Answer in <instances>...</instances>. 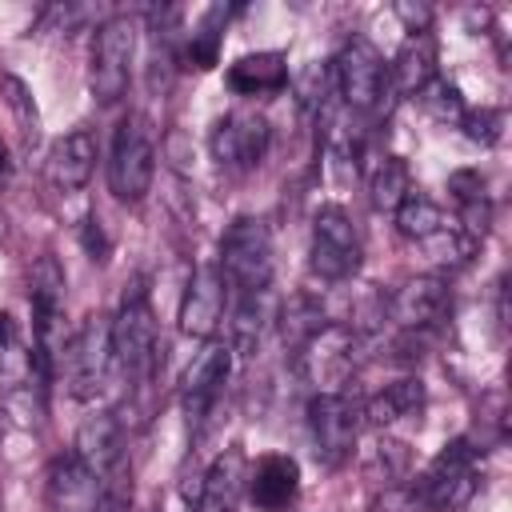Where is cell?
<instances>
[{
  "label": "cell",
  "mask_w": 512,
  "mask_h": 512,
  "mask_svg": "<svg viewBox=\"0 0 512 512\" xmlns=\"http://www.w3.org/2000/svg\"><path fill=\"white\" fill-rule=\"evenodd\" d=\"M108 336H112V364L124 372L128 388H148L160 372V336L144 280H132V288L124 292L116 316L108 320Z\"/></svg>",
  "instance_id": "cell-1"
},
{
  "label": "cell",
  "mask_w": 512,
  "mask_h": 512,
  "mask_svg": "<svg viewBox=\"0 0 512 512\" xmlns=\"http://www.w3.org/2000/svg\"><path fill=\"white\" fill-rule=\"evenodd\" d=\"M220 276L236 300H256L272 284V232L260 216H240L220 240Z\"/></svg>",
  "instance_id": "cell-2"
},
{
  "label": "cell",
  "mask_w": 512,
  "mask_h": 512,
  "mask_svg": "<svg viewBox=\"0 0 512 512\" xmlns=\"http://www.w3.org/2000/svg\"><path fill=\"white\" fill-rule=\"evenodd\" d=\"M476 488H480V448L468 436H456L436 452L412 496L428 512H464Z\"/></svg>",
  "instance_id": "cell-3"
},
{
  "label": "cell",
  "mask_w": 512,
  "mask_h": 512,
  "mask_svg": "<svg viewBox=\"0 0 512 512\" xmlns=\"http://www.w3.org/2000/svg\"><path fill=\"white\" fill-rule=\"evenodd\" d=\"M156 176V136L144 116H124L112 140V160H108V188L116 200L136 204L152 188Z\"/></svg>",
  "instance_id": "cell-4"
},
{
  "label": "cell",
  "mask_w": 512,
  "mask_h": 512,
  "mask_svg": "<svg viewBox=\"0 0 512 512\" xmlns=\"http://www.w3.org/2000/svg\"><path fill=\"white\" fill-rule=\"evenodd\" d=\"M112 368V336H108V316H84V324L68 336L64 356H60V372L64 384L76 400H92Z\"/></svg>",
  "instance_id": "cell-5"
},
{
  "label": "cell",
  "mask_w": 512,
  "mask_h": 512,
  "mask_svg": "<svg viewBox=\"0 0 512 512\" xmlns=\"http://www.w3.org/2000/svg\"><path fill=\"white\" fill-rule=\"evenodd\" d=\"M332 84H336V96L356 108V112H376L392 88V76H388V64L384 56L364 40V36H352L336 64H332Z\"/></svg>",
  "instance_id": "cell-6"
},
{
  "label": "cell",
  "mask_w": 512,
  "mask_h": 512,
  "mask_svg": "<svg viewBox=\"0 0 512 512\" xmlns=\"http://www.w3.org/2000/svg\"><path fill=\"white\" fill-rule=\"evenodd\" d=\"M308 432H312V452L324 468H340L360 432V408L348 392H316L308 400Z\"/></svg>",
  "instance_id": "cell-7"
},
{
  "label": "cell",
  "mask_w": 512,
  "mask_h": 512,
  "mask_svg": "<svg viewBox=\"0 0 512 512\" xmlns=\"http://www.w3.org/2000/svg\"><path fill=\"white\" fill-rule=\"evenodd\" d=\"M132 52H136V24L128 16H112L92 36V96L100 104H116L128 92L132 76Z\"/></svg>",
  "instance_id": "cell-8"
},
{
  "label": "cell",
  "mask_w": 512,
  "mask_h": 512,
  "mask_svg": "<svg viewBox=\"0 0 512 512\" xmlns=\"http://www.w3.org/2000/svg\"><path fill=\"white\" fill-rule=\"evenodd\" d=\"M308 268L320 280H348L360 268V236L340 204H324L312 216V248H308Z\"/></svg>",
  "instance_id": "cell-9"
},
{
  "label": "cell",
  "mask_w": 512,
  "mask_h": 512,
  "mask_svg": "<svg viewBox=\"0 0 512 512\" xmlns=\"http://www.w3.org/2000/svg\"><path fill=\"white\" fill-rule=\"evenodd\" d=\"M296 356H300L304 376L320 392H336V384H344L356 368V332L344 324H324L296 348Z\"/></svg>",
  "instance_id": "cell-10"
},
{
  "label": "cell",
  "mask_w": 512,
  "mask_h": 512,
  "mask_svg": "<svg viewBox=\"0 0 512 512\" xmlns=\"http://www.w3.org/2000/svg\"><path fill=\"white\" fill-rule=\"evenodd\" d=\"M228 372H232V348L228 344H216V340L204 344L196 352V360L188 364V372L180 380V404H184V416H188V428L192 432L208 420L212 404L220 400V392L228 384Z\"/></svg>",
  "instance_id": "cell-11"
},
{
  "label": "cell",
  "mask_w": 512,
  "mask_h": 512,
  "mask_svg": "<svg viewBox=\"0 0 512 512\" xmlns=\"http://www.w3.org/2000/svg\"><path fill=\"white\" fill-rule=\"evenodd\" d=\"M448 312H452V292L440 276H416L388 300V316L400 324V332L412 336H428L448 320Z\"/></svg>",
  "instance_id": "cell-12"
},
{
  "label": "cell",
  "mask_w": 512,
  "mask_h": 512,
  "mask_svg": "<svg viewBox=\"0 0 512 512\" xmlns=\"http://www.w3.org/2000/svg\"><path fill=\"white\" fill-rule=\"evenodd\" d=\"M268 152V120L256 112L220 116L212 128V156L228 172H252Z\"/></svg>",
  "instance_id": "cell-13"
},
{
  "label": "cell",
  "mask_w": 512,
  "mask_h": 512,
  "mask_svg": "<svg viewBox=\"0 0 512 512\" xmlns=\"http://www.w3.org/2000/svg\"><path fill=\"white\" fill-rule=\"evenodd\" d=\"M224 304H228V284L220 276V264H200L184 288V304H180V332L208 340L220 320H224Z\"/></svg>",
  "instance_id": "cell-14"
},
{
  "label": "cell",
  "mask_w": 512,
  "mask_h": 512,
  "mask_svg": "<svg viewBox=\"0 0 512 512\" xmlns=\"http://www.w3.org/2000/svg\"><path fill=\"white\" fill-rule=\"evenodd\" d=\"M72 456L108 484L120 472V464H124V428H120V420L112 412L84 416V424L76 428Z\"/></svg>",
  "instance_id": "cell-15"
},
{
  "label": "cell",
  "mask_w": 512,
  "mask_h": 512,
  "mask_svg": "<svg viewBox=\"0 0 512 512\" xmlns=\"http://www.w3.org/2000/svg\"><path fill=\"white\" fill-rule=\"evenodd\" d=\"M44 496H48L52 512H100L104 508V480L96 472H88L76 456H60L48 468Z\"/></svg>",
  "instance_id": "cell-16"
},
{
  "label": "cell",
  "mask_w": 512,
  "mask_h": 512,
  "mask_svg": "<svg viewBox=\"0 0 512 512\" xmlns=\"http://www.w3.org/2000/svg\"><path fill=\"white\" fill-rule=\"evenodd\" d=\"M92 168H96V136L88 128H72V132L52 140L48 160H44V176L60 196L80 192L88 184Z\"/></svg>",
  "instance_id": "cell-17"
},
{
  "label": "cell",
  "mask_w": 512,
  "mask_h": 512,
  "mask_svg": "<svg viewBox=\"0 0 512 512\" xmlns=\"http://www.w3.org/2000/svg\"><path fill=\"white\" fill-rule=\"evenodd\" d=\"M248 492L260 512H292V504L300 496V464L284 452L264 456L256 464V472L248 476Z\"/></svg>",
  "instance_id": "cell-18"
},
{
  "label": "cell",
  "mask_w": 512,
  "mask_h": 512,
  "mask_svg": "<svg viewBox=\"0 0 512 512\" xmlns=\"http://www.w3.org/2000/svg\"><path fill=\"white\" fill-rule=\"evenodd\" d=\"M244 484H248L244 452H240V448H224V452L208 464L192 512H236V500H240Z\"/></svg>",
  "instance_id": "cell-19"
},
{
  "label": "cell",
  "mask_w": 512,
  "mask_h": 512,
  "mask_svg": "<svg viewBox=\"0 0 512 512\" xmlns=\"http://www.w3.org/2000/svg\"><path fill=\"white\" fill-rule=\"evenodd\" d=\"M284 84H288V64L280 52H252L228 68V88L240 96H268L280 92Z\"/></svg>",
  "instance_id": "cell-20"
},
{
  "label": "cell",
  "mask_w": 512,
  "mask_h": 512,
  "mask_svg": "<svg viewBox=\"0 0 512 512\" xmlns=\"http://www.w3.org/2000/svg\"><path fill=\"white\" fill-rule=\"evenodd\" d=\"M388 76H392V88L400 96H420L436 80V48H432V40L424 32H416L400 48L396 64H388Z\"/></svg>",
  "instance_id": "cell-21"
},
{
  "label": "cell",
  "mask_w": 512,
  "mask_h": 512,
  "mask_svg": "<svg viewBox=\"0 0 512 512\" xmlns=\"http://www.w3.org/2000/svg\"><path fill=\"white\" fill-rule=\"evenodd\" d=\"M420 408H424V384H420L416 376H404V380L388 384L384 392H376V396L368 400L364 416H368L376 428H388V424H396V420L416 416Z\"/></svg>",
  "instance_id": "cell-22"
},
{
  "label": "cell",
  "mask_w": 512,
  "mask_h": 512,
  "mask_svg": "<svg viewBox=\"0 0 512 512\" xmlns=\"http://www.w3.org/2000/svg\"><path fill=\"white\" fill-rule=\"evenodd\" d=\"M368 192H372V208L376 212H396L404 204V196L412 192V180H408V164L400 156H384L372 176H368Z\"/></svg>",
  "instance_id": "cell-23"
},
{
  "label": "cell",
  "mask_w": 512,
  "mask_h": 512,
  "mask_svg": "<svg viewBox=\"0 0 512 512\" xmlns=\"http://www.w3.org/2000/svg\"><path fill=\"white\" fill-rule=\"evenodd\" d=\"M444 224H448V216H444L428 196H420V192H408V196H404V204L396 208V228H400V236H404V240L428 244Z\"/></svg>",
  "instance_id": "cell-24"
},
{
  "label": "cell",
  "mask_w": 512,
  "mask_h": 512,
  "mask_svg": "<svg viewBox=\"0 0 512 512\" xmlns=\"http://www.w3.org/2000/svg\"><path fill=\"white\" fill-rule=\"evenodd\" d=\"M320 328H324L320 304L308 300V296H292L288 308H284V340H288L292 348H300V344H304L312 332H320Z\"/></svg>",
  "instance_id": "cell-25"
},
{
  "label": "cell",
  "mask_w": 512,
  "mask_h": 512,
  "mask_svg": "<svg viewBox=\"0 0 512 512\" xmlns=\"http://www.w3.org/2000/svg\"><path fill=\"white\" fill-rule=\"evenodd\" d=\"M216 20H220V8L188 36V44H184V64H188V68H200V72L216 68V60H220V32H216Z\"/></svg>",
  "instance_id": "cell-26"
},
{
  "label": "cell",
  "mask_w": 512,
  "mask_h": 512,
  "mask_svg": "<svg viewBox=\"0 0 512 512\" xmlns=\"http://www.w3.org/2000/svg\"><path fill=\"white\" fill-rule=\"evenodd\" d=\"M420 104L428 108V116L432 120H440V124H448V120H460L468 108H464V96H460V88L456 84H448V80H432L424 92H420Z\"/></svg>",
  "instance_id": "cell-27"
},
{
  "label": "cell",
  "mask_w": 512,
  "mask_h": 512,
  "mask_svg": "<svg viewBox=\"0 0 512 512\" xmlns=\"http://www.w3.org/2000/svg\"><path fill=\"white\" fill-rule=\"evenodd\" d=\"M460 128H464V136L472 144L492 148L500 140V132H504V112H496V108H472V112L460 116Z\"/></svg>",
  "instance_id": "cell-28"
},
{
  "label": "cell",
  "mask_w": 512,
  "mask_h": 512,
  "mask_svg": "<svg viewBox=\"0 0 512 512\" xmlns=\"http://www.w3.org/2000/svg\"><path fill=\"white\" fill-rule=\"evenodd\" d=\"M0 88L8 92V104H12L16 120H20V132H24V140H36V132H40V116H36V104H32V96H28L24 80H16V76H4V80H0Z\"/></svg>",
  "instance_id": "cell-29"
},
{
  "label": "cell",
  "mask_w": 512,
  "mask_h": 512,
  "mask_svg": "<svg viewBox=\"0 0 512 512\" xmlns=\"http://www.w3.org/2000/svg\"><path fill=\"white\" fill-rule=\"evenodd\" d=\"M80 244H84L88 260H96V264H104L108 252H112V240H108V232H104V224H100L96 216H88V220L80 224Z\"/></svg>",
  "instance_id": "cell-30"
},
{
  "label": "cell",
  "mask_w": 512,
  "mask_h": 512,
  "mask_svg": "<svg viewBox=\"0 0 512 512\" xmlns=\"http://www.w3.org/2000/svg\"><path fill=\"white\" fill-rule=\"evenodd\" d=\"M376 464L384 468V480H396L408 472V448L400 440H380L376 444Z\"/></svg>",
  "instance_id": "cell-31"
},
{
  "label": "cell",
  "mask_w": 512,
  "mask_h": 512,
  "mask_svg": "<svg viewBox=\"0 0 512 512\" xmlns=\"http://www.w3.org/2000/svg\"><path fill=\"white\" fill-rule=\"evenodd\" d=\"M372 512H420L412 488H384V496H376Z\"/></svg>",
  "instance_id": "cell-32"
},
{
  "label": "cell",
  "mask_w": 512,
  "mask_h": 512,
  "mask_svg": "<svg viewBox=\"0 0 512 512\" xmlns=\"http://www.w3.org/2000/svg\"><path fill=\"white\" fill-rule=\"evenodd\" d=\"M100 512H128V496L124 492H116L112 500H104V508Z\"/></svg>",
  "instance_id": "cell-33"
},
{
  "label": "cell",
  "mask_w": 512,
  "mask_h": 512,
  "mask_svg": "<svg viewBox=\"0 0 512 512\" xmlns=\"http://www.w3.org/2000/svg\"><path fill=\"white\" fill-rule=\"evenodd\" d=\"M8 340H12V320L0 312V348H8Z\"/></svg>",
  "instance_id": "cell-34"
},
{
  "label": "cell",
  "mask_w": 512,
  "mask_h": 512,
  "mask_svg": "<svg viewBox=\"0 0 512 512\" xmlns=\"http://www.w3.org/2000/svg\"><path fill=\"white\" fill-rule=\"evenodd\" d=\"M4 168H8V160H4V148H0V176H4Z\"/></svg>",
  "instance_id": "cell-35"
}]
</instances>
